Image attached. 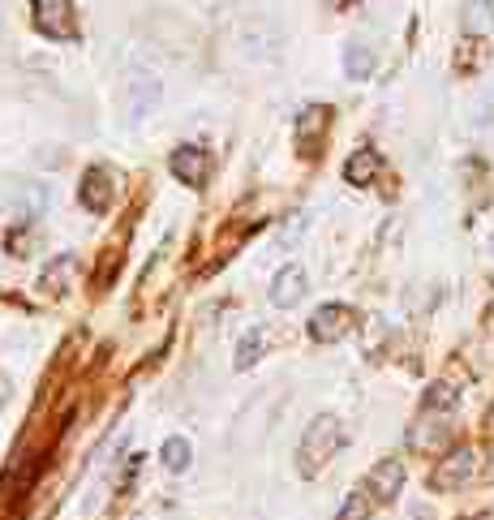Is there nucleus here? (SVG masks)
Instances as JSON below:
<instances>
[{
	"label": "nucleus",
	"instance_id": "obj_10",
	"mask_svg": "<svg viewBox=\"0 0 494 520\" xmlns=\"http://www.w3.org/2000/svg\"><path fill=\"white\" fill-rule=\"evenodd\" d=\"M460 22H464V35H494V5L490 0H469Z\"/></svg>",
	"mask_w": 494,
	"mask_h": 520
},
{
	"label": "nucleus",
	"instance_id": "obj_15",
	"mask_svg": "<svg viewBox=\"0 0 494 520\" xmlns=\"http://www.w3.org/2000/svg\"><path fill=\"white\" fill-rule=\"evenodd\" d=\"M456 409V387L452 383H434L426 392V413H452Z\"/></svg>",
	"mask_w": 494,
	"mask_h": 520
},
{
	"label": "nucleus",
	"instance_id": "obj_12",
	"mask_svg": "<svg viewBox=\"0 0 494 520\" xmlns=\"http://www.w3.org/2000/svg\"><path fill=\"white\" fill-rule=\"evenodd\" d=\"M344 74L357 78V82H366L374 74V52L366 48V43H348L344 48Z\"/></svg>",
	"mask_w": 494,
	"mask_h": 520
},
{
	"label": "nucleus",
	"instance_id": "obj_4",
	"mask_svg": "<svg viewBox=\"0 0 494 520\" xmlns=\"http://www.w3.org/2000/svg\"><path fill=\"white\" fill-rule=\"evenodd\" d=\"M168 168H172V177H181L185 185H207L211 181V151L207 147H194V142H185V147H177L172 151V160H168Z\"/></svg>",
	"mask_w": 494,
	"mask_h": 520
},
{
	"label": "nucleus",
	"instance_id": "obj_9",
	"mask_svg": "<svg viewBox=\"0 0 494 520\" xmlns=\"http://www.w3.org/2000/svg\"><path fill=\"white\" fill-rule=\"evenodd\" d=\"M82 207L95 211V215H104L112 207V172L108 168L86 172V181H82Z\"/></svg>",
	"mask_w": 494,
	"mask_h": 520
},
{
	"label": "nucleus",
	"instance_id": "obj_3",
	"mask_svg": "<svg viewBox=\"0 0 494 520\" xmlns=\"http://www.w3.org/2000/svg\"><path fill=\"white\" fill-rule=\"evenodd\" d=\"M477 447H456V452H447L443 456V465H439V473H434V490H460V486H469L473 478H477Z\"/></svg>",
	"mask_w": 494,
	"mask_h": 520
},
{
	"label": "nucleus",
	"instance_id": "obj_11",
	"mask_svg": "<svg viewBox=\"0 0 494 520\" xmlns=\"http://www.w3.org/2000/svg\"><path fill=\"white\" fill-rule=\"evenodd\" d=\"M159 460H164V469H168V473H185V469H190V460H194L190 439H181V435L164 439V447H159Z\"/></svg>",
	"mask_w": 494,
	"mask_h": 520
},
{
	"label": "nucleus",
	"instance_id": "obj_13",
	"mask_svg": "<svg viewBox=\"0 0 494 520\" xmlns=\"http://www.w3.org/2000/svg\"><path fill=\"white\" fill-rule=\"evenodd\" d=\"M344 177L353 181V185H370L374 177H379V155H374V151H357L353 160L344 164Z\"/></svg>",
	"mask_w": 494,
	"mask_h": 520
},
{
	"label": "nucleus",
	"instance_id": "obj_16",
	"mask_svg": "<svg viewBox=\"0 0 494 520\" xmlns=\"http://www.w3.org/2000/svg\"><path fill=\"white\" fill-rule=\"evenodd\" d=\"M336 520H370V499L361 495V490H357V495H348Z\"/></svg>",
	"mask_w": 494,
	"mask_h": 520
},
{
	"label": "nucleus",
	"instance_id": "obj_18",
	"mask_svg": "<svg viewBox=\"0 0 494 520\" xmlns=\"http://www.w3.org/2000/svg\"><path fill=\"white\" fill-rule=\"evenodd\" d=\"M490 482H494V447H490Z\"/></svg>",
	"mask_w": 494,
	"mask_h": 520
},
{
	"label": "nucleus",
	"instance_id": "obj_17",
	"mask_svg": "<svg viewBox=\"0 0 494 520\" xmlns=\"http://www.w3.org/2000/svg\"><path fill=\"white\" fill-rule=\"evenodd\" d=\"M69 271H74V254H65V258H56V263L48 267V276H43V288H56V284H69Z\"/></svg>",
	"mask_w": 494,
	"mask_h": 520
},
{
	"label": "nucleus",
	"instance_id": "obj_19",
	"mask_svg": "<svg viewBox=\"0 0 494 520\" xmlns=\"http://www.w3.org/2000/svg\"><path fill=\"white\" fill-rule=\"evenodd\" d=\"M490 430H494V413H490Z\"/></svg>",
	"mask_w": 494,
	"mask_h": 520
},
{
	"label": "nucleus",
	"instance_id": "obj_6",
	"mask_svg": "<svg viewBox=\"0 0 494 520\" xmlns=\"http://www.w3.org/2000/svg\"><path fill=\"white\" fill-rule=\"evenodd\" d=\"M404 460H383V465H374L370 469V478H366V495L374 499V503H391L404 490Z\"/></svg>",
	"mask_w": 494,
	"mask_h": 520
},
{
	"label": "nucleus",
	"instance_id": "obj_2",
	"mask_svg": "<svg viewBox=\"0 0 494 520\" xmlns=\"http://www.w3.org/2000/svg\"><path fill=\"white\" fill-rule=\"evenodd\" d=\"M35 31L43 39H74L78 35V13L74 0H31Z\"/></svg>",
	"mask_w": 494,
	"mask_h": 520
},
{
	"label": "nucleus",
	"instance_id": "obj_1",
	"mask_svg": "<svg viewBox=\"0 0 494 520\" xmlns=\"http://www.w3.org/2000/svg\"><path fill=\"white\" fill-rule=\"evenodd\" d=\"M344 447V422L336 413H318L310 426H305V435L297 443V469L301 478H318L331 460H336V452Z\"/></svg>",
	"mask_w": 494,
	"mask_h": 520
},
{
	"label": "nucleus",
	"instance_id": "obj_20",
	"mask_svg": "<svg viewBox=\"0 0 494 520\" xmlns=\"http://www.w3.org/2000/svg\"><path fill=\"white\" fill-rule=\"evenodd\" d=\"M490 250H494V241H490Z\"/></svg>",
	"mask_w": 494,
	"mask_h": 520
},
{
	"label": "nucleus",
	"instance_id": "obj_8",
	"mask_svg": "<svg viewBox=\"0 0 494 520\" xmlns=\"http://www.w3.org/2000/svg\"><path fill=\"white\" fill-rule=\"evenodd\" d=\"M348 327H353V310L348 306H318L310 319V336L318 344H331V340H340Z\"/></svg>",
	"mask_w": 494,
	"mask_h": 520
},
{
	"label": "nucleus",
	"instance_id": "obj_5",
	"mask_svg": "<svg viewBox=\"0 0 494 520\" xmlns=\"http://www.w3.org/2000/svg\"><path fill=\"white\" fill-rule=\"evenodd\" d=\"M327 121H331L327 104H314V108L301 112V121H297V151H301V160H314V155H318L323 134H327Z\"/></svg>",
	"mask_w": 494,
	"mask_h": 520
},
{
	"label": "nucleus",
	"instance_id": "obj_14",
	"mask_svg": "<svg viewBox=\"0 0 494 520\" xmlns=\"http://www.w3.org/2000/svg\"><path fill=\"white\" fill-rule=\"evenodd\" d=\"M258 353H263V331L250 327L241 336V344H237V370H250L254 361H258Z\"/></svg>",
	"mask_w": 494,
	"mask_h": 520
},
{
	"label": "nucleus",
	"instance_id": "obj_7",
	"mask_svg": "<svg viewBox=\"0 0 494 520\" xmlns=\"http://www.w3.org/2000/svg\"><path fill=\"white\" fill-rule=\"evenodd\" d=\"M305 288H310V276H305V267L301 263H288L275 271V280H271V301L280 310H293L297 301L305 297Z\"/></svg>",
	"mask_w": 494,
	"mask_h": 520
}]
</instances>
